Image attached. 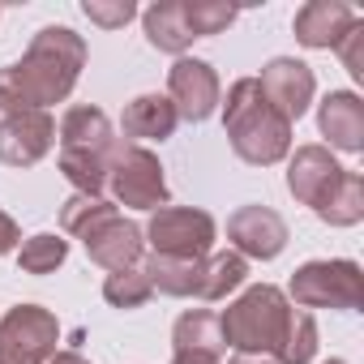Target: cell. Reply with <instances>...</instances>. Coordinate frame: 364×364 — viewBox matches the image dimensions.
<instances>
[{"label":"cell","mask_w":364,"mask_h":364,"mask_svg":"<svg viewBox=\"0 0 364 364\" xmlns=\"http://www.w3.org/2000/svg\"><path fill=\"white\" fill-rule=\"evenodd\" d=\"M291 291L304 300V304H355L360 296V279H355V266L351 262H334V266H304L291 283Z\"/></svg>","instance_id":"8"},{"label":"cell","mask_w":364,"mask_h":364,"mask_svg":"<svg viewBox=\"0 0 364 364\" xmlns=\"http://www.w3.org/2000/svg\"><path fill=\"white\" fill-rule=\"evenodd\" d=\"M107 120L95 107H73L65 116V171L77 180L82 189H99L103 163L99 154L107 150Z\"/></svg>","instance_id":"4"},{"label":"cell","mask_w":364,"mask_h":364,"mask_svg":"<svg viewBox=\"0 0 364 364\" xmlns=\"http://www.w3.org/2000/svg\"><path fill=\"white\" fill-rule=\"evenodd\" d=\"M185 18H189V31H193V39H198V35H215V31H223L236 14L223 9V5H185Z\"/></svg>","instance_id":"21"},{"label":"cell","mask_w":364,"mask_h":364,"mask_svg":"<svg viewBox=\"0 0 364 364\" xmlns=\"http://www.w3.org/2000/svg\"><path fill=\"white\" fill-rule=\"evenodd\" d=\"M5 249H14V223H9V215H0V253Z\"/></svg>","instance_id":"24"},{"label":"cell","mask_w":364,"mask_h":364,"mask_svg":"<svg viewBox=\"0 0 364 364\" xmlns=\"http://www.w3.org/2000/svg\"><path fill=\"white\" fill-rule=\"evenodd\" d=\"M287 326H291V317L283 313V296H279L274 287L249 291V296H245L240 304H232L228 317H223V334H228L236 347H249V351L270 347Z\"/></svg>","instance_id":"3"},{"label":"cell","mask_w":364,"mask_h":364,"mask_svg":"<svg viewBox=\"0 0 364 364\" xmlns=\"http://www.w3.org/2000/svg\"><path fill=\"white\" fill-rule=\"evenodd\" d=\"M343 180H347V171L334 167L321 150H300L291 163V193H300L309 206H317L321 219L334 206V189H343Z\"/></svg>","instance_id":"9"},{"label":"cell","mask_w":364,"mask_h":364,"mask_svg":"<svg viewBox=\"0 0 364 364\" xmlns=\"http://www.w3.org/2000/svg\"><path fill=\"white\" fill-rule=\"evenodd\" d=\"M321 129L330 133L334 146L355 150L360 146V133H364V112H360L355 95H330L326 107H321Z\"/></svg>","instance_id":"16"},{"label":"cell","mask_w":364,"mask_h":364,"mask_svg":"<svg viewBox=\"0 0 364 364\" xmlns=\"http://www.w3.org/2000/svg\"><path fill=\"white\" fill-rule=\"evenodd\" d=\"M60 262H65V240H56V236H35V240L22 249V266L35 270V274L52 270V266H60Z\"/></svg>","instance_id":"20"},{"label":"cell","mask_w":364,"mask_h":364,"mask_svg":"<svg viewBox=\"0 0 364 364\" xmlns=\"http://www.w3.org/2000/svg\"><path fill=\"white\" fill-rule=\"evenodd\" d=\"M56 343V321L43 309H14L0 326V364H39Z\"/></svg>","instance_id":"5"},{"label":"cell","mask_w":364,"mask_h":364,"mask_svg":"<svg viewBox=\"0 0 364 364\" xmlns=\"http://www.w3.org/2000/svg\"><path fill=\"white\" fill-rule=\"evenodd\" d=\"M351 26H355V14H351L347 5H326V0H317V5H309V9L296 14V35H300V43H309V48H330V43H338Z\"/></svg>","instance_id":"14"},{"label":"cell","mask_w":364,"mask_h":364,"mask_svg":"<svg viewBox=\"0 0 364 364\" xmlns=\"http://www.w3.org/2000/svg\"><path fill=\"white\" fill-rule=\"evenodd\" d=\"M257 86H262V90H266V99H270V103H274L287 120H291V116H300V112L309 107V95H313V73H309L300 60H270Z\"/></svg>","instance_id":"11"},{"label":"cell","mask_w":364,"mask_h":364,"mask_svg":"<svg viewBox=\"0 0 364 364\" xmlns=\"http://www.w3.org/2000/svg\"><path fill=\"white\" fill-rule=\"evenodd\" d=\"M124 129L133 137H167L176 129V107L167 99H159V95H146L124 112Z\"/></svg>","instance_id":"17"},{"label":"cell","mask_w":364,"mask_h":364,"mask_svg":"<svg viewBox=\"0 0 364 364\" xmlns=\"http://www.w3.org/2000/svg\"><path fill=\"white\" fill-rule=\"evenodd\" d=\"M232 236H236V245L245 249V253H257V257H274L279 249H283V219L279 215H270V210H262V206H249V210H240L236 219H232Z\"/></svg>","instance_id":"15"},{"label":"cell","mask_w":364,"mask_h":364,"mask_svg":"<svg viewBox=\"0 0 364 364\" xmlns=\"http://www.w3.org/2000/svg\"><path fill=\"white\" fill-rule=\"evenodd\" d=\"M240 279H245V262H240V257H215V262H210V279H202V283H198V291L215 300V296L232 291Z\"/></svg>","instance_id":"19"},{"label":"cell","mask_w":364,"mask_h":364,"mask_svg":"<svg viewBox=\"0 0 364 364\" xmlns=\"http://www.w3.org/2000/svg\"><path fill=\"white\" fill-rule=\"evenodd\" d=\"M86 18H90V22H103V26H120V22L133 18V5H116V9H107V5H86Z\"/></svg>","instance_id":"23"},{"label":"cell","mask_w":364,"mask_h":364,"mask_svg":"<svg viewBox=\"0 0 364 364\" xmlns=\"http://www.w3.org/2000/svg\"><path fill=\"white\" fill-rule=\"evenodd\" d=\"M52 141V120L43 112H14L0 124V159L5 163H35Z\"/></svg>","instance_id":"10"},{"label":"cell","mask_w":364,"mask_h":364,"mask_svg":"<svg viewBox=\"0 0 364 364\" xmlns=\"http://www.w3.org/2000/svg\"><path fill=\"white\" fill-rule=\"evenodd\" d=\"M171 95L180 103V116L189 120H206L215 112V99H219V82L210 73V65L202 60H180L171 69Z\"/></svg>","instance_id":"12"},{"label":"cell","mask_w":364,"mask_h":364,"mask_svg":"<svg viewBox=\"0 0 364 364\" xmlns=\"http://www.w3.org/2000/svg\"><path fill=\"white\" fill-rule=\"evenodd\" d=\"M116 193L129 202V206H159L167 198L163 189V176H159V163L146 154V150H129L120 163H116Z\"/></svg>","instance_id":"13"},{"label":"cell","mask_w":364,"mask_h":364,"mask_svg":"<svg viewBox=\"0 0 364 364\" xmlns=\"http://www.w3.org/2000/svg\"><path fill=\"white\" fill-rule=\"evenodd\" d=\"M146 35H150L154 48L180 52V48L193 39L189 18H185V5H159V9H150V14H146Z\"/></svg>","instance_id":"18"},{"label":"cell","mask_w":364,"mask_h":364,"mask_svg":"<svg viewBox=\"0 0 364 364\" xmlns=\"http://www.w3.org/2000/svg\"><path fill=\"white\" fill-rule=\"evenodd\" d=\"M77 232L86 236L90 257L103 262V266H120L124 270V262L137 257V228L116 219L112 206H103V202H90V223H82Z\"/></svg>","instance_id":"7"},{"label":"cell","mask_w":364,"mask_h":364,"mask_svg":"<svg viewBox=\"0 0 364 364\" xmlns=\"http://www.w3.org/2000/svg\"><path fill=\"white\" fill-rule=\"evenodd\" d=\"M150 296V279H141V274H112L107 279V300H116V304H141Z\"/></svg>","instance_id":"22"},{"label":"cell","mask_w":364,"mask_h":364,"mask_svg":"<svg viewBox=\"0 0 364 364\" xmlns=\"http://www.w3.org/2000/svg\"><path fill=\"white\" fill-rule=\"evenodd\" d=\"M228 129L249 163H274L287 150V116L266 99L257 82H236L228 95Z\"/></svg>","instance_id":"2"},{"label":"cell","mask_w":364,"mask_h":364,"mask_svg":"<svg viewBox=\"0 0 364 364\" xmlns=\"http://www.w3.org/2000/svg\"><path fill=\"white\" fill-rule=\"evenodd\" d=\"M56 364H82V360H77V355H60Z\"/></svg>","instance_id":"25"},{"label":"cell","mask_w":364,"mask_h":364,"mask_svg":"<svg viewBox=\"0 0 364 364\" xmlns=\"http://www.w3.org/2000/svg\"><path fill=\"white\" fill-rule=\"evenodd\" d=\"M82 39L65 26H48L39 31V39L31 43L26 60L9 65L0 73V103L14 112H35L39 103L65 99L69 86L77 82L82 69Z\"/></svg>","instance_id":"1"},{"label":"cell","mask_w":364,"mask_h":364,"mask_svg":"<svg viewBox=\"0 0 364 364\" xmlns=\"http://www.w3.org/2000/svg\"><path fill=\"white\" fill-rule=\"evenodd\" d=\"M210 236H215V223H210L206 215H193V210H163V215L154 219V228H150V240H154V249L163 253V262H167V257L198 262V257L206 253Z\"/></svg>","instance_id":"6"}]
</instances>
